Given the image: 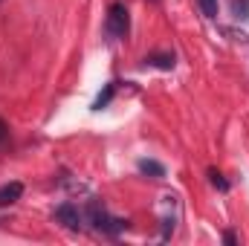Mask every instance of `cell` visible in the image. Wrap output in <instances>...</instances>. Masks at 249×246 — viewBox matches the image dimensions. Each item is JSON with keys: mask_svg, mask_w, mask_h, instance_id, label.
I'll return each instance as SVG.
<instances>
[{"mask_svg": "<svg viewBox=\"0 0 249 246\" xmlns=\"http://www.w3.org/2000/svg\"><path fill=\"white\" fill-rule=\"evenodd\" d=\"M223 241H226L229 246H235V244H238V235H235V232H226V235H223Z\"/></svg>", "mask_w": 249, "mask_h": 246, "instance_id": "12", "label": "cell"}, {"mask_svg": "<svg viewBox=\"0 0 249 246\" xmlns=\"http://www.w3.org/2000/svg\"><path fill=\"white\" fill-rule=\"evenodd\" d=\"M206 18H217V0H197Z\"/></svg>", "mask_w": 249, "mask_h": 246, "instance_id": "8", "label": "cell"}, {"mask_svg": "<svg viewBox=\"0 0 249 246\" xmlns=\"http://www.w3.org/2000/svg\"><path fill=\"white\" fill-rule=\"evenodd\" d=\"M139 174H148V177L160 180V177H165V168L160 162H154V159H139Z\"/></svg>", "mask_w": 249, "mask_h": 246, "instance_id": "5", "label": "cell"}, {"mask_svg": "<svg viewBox=\"0 0 249 246\" xmlns=\"http://www.w3.org/2000/svg\"><path fill=\"white\" fill-rule=\"evenodd\" d=\"M113 93H116V81H110V84L105 87V93H99V96H96V102H93V110H102V107H107V102L113 99Z\"/></svg>", "mask_w": 249, "mask_h": 246, "instance_id": "6", "label": "cell"}, {"mask_svg": "<svg viewBox=\"0 0 249 246\" xmlns=\"http://www.w3.org/2000/svg\"><path fill=\"white\" fill-rule=\"evenodd\" d=\"M23 194V185L20 183H9V185H0V206H12L18 203Z\"/></svg>", "mask_w": 249, "mask_h": 246, "instance_id": "4", "label": "cell"}, {"mask_svg": "<svg viewBox=\"0 0 249 246\" xmlns=\"http://www.w3.org/2000/svg\"><path fill=\"white\" fill-rule=\"evenodd\" d=\"M145 61L151 64V67H160V70H174V55H168V53H165V55H151V58H145Z\"/></svg>", "mask_w": 249, "mask_h": 246, "instance_id": "7", "label": "cell"}, {"mask_svg": "<svg viewBox=\"0 0 249 246\" xmlns=\"http://www.w3.org/2000/svg\"><path fill=\"white\" fill-rule=\"evenodd\" d=\"M151 3H160V0H151Z\"/></svg>", "mask_w": 249, "mask_h": 246, "instance_id": "14", "label": "cell"}, {"mask_svg": "<svg viewBox=\"0 0 249 246\" xmlns=\"http://www.w3.org/2000/svg\"><path fill=\"white\" fill-rule=\"evenodd\" d=\"M87 220L93 223V229L96 232H102V235H119L124 226V220H116V217H110L107 211H105V206H99V200H93L90 206H87Z\"/></svg>", "mask_w": 249, "mask_h": 246, "instance_id": "1", "label": "cell"}, {"mask_svg": "<svg viewBox=\"0 0 249 246\" xmlns=\"http://www.w3.org/2000/svg\"><path fill=\"white\" fill-rule=\"evenodd\" d=\"M232 9H235L238 18H249V6L244 3V0H232Z\"/></svg>", "mask_w": 249, "mask_h": 246, "instance_id": "10", "label": "cell"}, {"mask_svg": "<svg viewBox=\"0 0 249 246\" xmlns=\"http://www.w3.org/2000/svg\"><path fill=\"white\" fill-rule=\"evenodd\" d=\"M209 177H212V185H214V188H220V191H229V183L223 180V174H217V171L212 168V171H209Z\"/></svg>", "mask_w": 249, "mask_h": 246, "instance_id": "9", "label": "cell"}, {"mask_svg": "<svg viewBox=\"0 0 249 246\" xmlns=\"http://www.w3.org/2000/svg\"><path fill=\"white\" fill-rule=\"evenodd\" d=\"M223 32H226V35H232V41H249L247 32H238V29H229V26H223Z\"/></svg>", "mask_w": 249, "mask_h": 246, "instance_id": "11", "label": "cell"}, {"mask_svg": "<svg viewBox=\"0 0 249 246\" xmlns=\"http://www.w3.org/2000/svg\"><path fill=\"white\" fill-rule=\"evenodd\" d=\"M55 220L75 232V229H81V220H84V217H81V211H78L72 203H61V206L55 209Z\"/></svg>", "mask_w": 249, "mask_h": 246, "instance_id": "3", "label": "cell"}, {"mask_svg": "<svg viewBox=\"0 0 249 246\" xmlns=\"http://www.w3.org/2000/svg\"><path fill=\"white\" fill-rule=\"evenodd\" d=\"M127 29H130L127 6H124V3H113V6L107 9V35L119 41V38H124V35H127Z\"/></svg>", "mask_w": 249, "mask_h": 246, "instance_id": "2", "label": "cell"}, {"mask_svg": "<svg viewBox=\"0 0 249 246\" xmlns=\"http://www.w3.org/2000/svg\"><path fill=\"white\" fill-rule=\"evenodd\" d=\"M6 142V124H3V119H0V145Z\"/></svg>", "mask_w": 249, "mask_h": 246, "instance_id": "13", "label": "cell"}]
</instances>
